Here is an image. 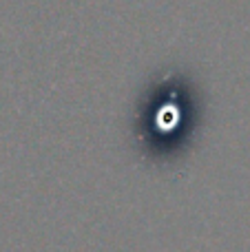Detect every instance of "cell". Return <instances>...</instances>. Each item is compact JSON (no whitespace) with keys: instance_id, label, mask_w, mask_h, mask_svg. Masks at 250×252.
Segmentation results:
<instances>
[{"instance_id":"obj_1","label":"cell","mask_w":250,"mask_h":252,"mask_svg":"<svg viewBox=\"0 0 250 252\" xmlns=\"http://www.w3.org/2000/svg\"><path fill=\"white\" fill-rule=\"evenodd\" d=\"M155 122H157V128H162L164 133H168V130H173L177 124H180V109H177L175 104L159 106Z\"/></svg>"}]
</instances>
